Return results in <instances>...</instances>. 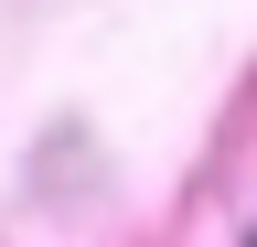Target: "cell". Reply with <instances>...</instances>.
I'll use <instances>...</instances> for the list:
<instances>
[{"label":"cell","instance_id":"6da1fadb","mask_svg":"<svg viewBox=\"0 0 257 247\" xmlns=\"http://www.w3.org/2000/svg\"><path fill=\"white\" fill-rule=\"evenodd\" d=\"M246 247H257V236H246Z\"/></svg>","mask_w":257,"mask_h":247}]
</instances>
